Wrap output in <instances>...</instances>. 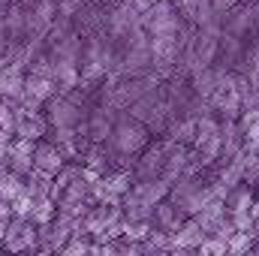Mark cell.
I'll use <instances>...</instances> for the list:
<instances>
[{
	"mask_svg": "<svg viewBox=\"0 0 259 256\" xmlns=\"http://www.w3.org/2000/svg\"><path fill=\"white\" fill-rule=\"evenodd\" d=\"M0 250H3L6 256L33 253V250H36V226H33L30 220L12 217V220L6 223V235H3Z\"/></svg>",
	"mask_w": 259,
	"mask_h": 256,
	"instance_id": "cell-1",
	"label": "cell"
},
{
	"mask_svg": "<svg viewBox=\"0 0 259 256\" xmlns=\"http://www.w3.org/2000/svg\"><path fill=\"white\" fill-rule=\"evenodd\" d=\"M178 9L169 0H157L145 15H142V27L148 30V36H178Z\"/></svg>",
	"mask_w": 259,
	"mask_h": 256,
	"instance_id": "cell-2",
	"label": "cell"
},
{
	"mask_svg": "<svg viewBox=\"0 0 259 256\" xmlns=\"http://www.w3.org/2000/svg\"><path fill=\"white\" fill-rule=\"evenodd\" d=\"M112 142H115V148L121 151V154H139L145 145H148V130L142 127L139 121H124V124H118V127L112 130Z\"/></svg>",
	"mask_w": 259,
	"mask_h": 256,
	"instance_id": "cell-3",
	"label": "cell"
},
{
	"mask_svg": "<svg viewBox=\"0 0 259 256\" xmlns=\"http://www.w3.org/2000/svg\"><path fill=\"white\" fill-rule=\"evenodd\" d=\"M130 115H133V121H139L145 130H160L163 121H166V106L157 103L151 94H145V97H139L130 106Z\"/></svg>",
	"mask_w": 259,
	"mask_h": 256,
	"instance_id": "cell-4",
	"label": "cell"
},
{
	"mask_svg": "<svg viewBox=\"0 0 259 256\" xmlns=\"http://www.w3.org/2000/svg\"><path fill=\"white\" fill-rule=\"evenodd\" d=\"M64 169V154L58 145H39L33 148V172H42L49 178H55Z\"/></svg>",
	"mask_w": 259,
	"mask_h": 256,
	"instance_id": "cell-5",
	"label": "cell"
},
{
	"mask_svg": "<svg viewBox=\"0 0 259 256\" xmlns=\"http://www.w3.org/2000/svg\"><path fill=\"white\" fill-rule=\"evenodd\" d=\"M169 190H172V184H166L163 178H151V181H136L130 193L136 196V199H142L145 205H160V202H166L169 199Z\"/></svg>",
	"mask_w": 259,
	"mask_h": 256,
	"instance_id": "cell-6",
	"label": "cell"
},
{
	"mask_svg": "<svg viewBox=\"0 0 259 256\" xmlns=\"http://www.w3.org/2000/svg\"><path fill=\"white\" fill-rule=\"evenodd\" d=\"M205 238H208V235L202 232V226L196 223L193 217H184L181 226L172 232V241H175V247H181V250H196Z\"/></svg>",
	"mask_w": 259,
	"mask_h": 256,
	"instance_id": "cell-7",
	"label": "cell"
},
{
	"mask_svg": "<svg viewBox=\"0 0 259 256\" xmlns=\"http://www.w3.org/2000/svg\"><path fill=\"white\" fill-rule=\"evenodd\" d=\"M181 220H184V214L166 199V202H160V205H154V217H151V226L154 229H163V232H175L178 226H181Z\"/></svg>",
	"mask_w": 259,
	"mask_h": 256,
	"instance_id": "cell-8",
	"label": "cell"
},
{
	"mask_svg": "<svg viewBox=\"0 0 259 256\" xmlns=\"http://www.w3.org/2000/svg\"><path fill=\"white\" fill-rule=\"evenodd\" d=\"M49 112H52V124L58 130H72L78 124V118H81V112L72 103H66V100H52Z\"/></svg>",
	"mask_w": 259,
	"mask_h": 256,
	"instance_id": "cell-9",
	"label": "cell"
},
{
	"mask_svg": "<svg viewBox=\"0 0 259 256\" xmlns=\"http://www.w3.org/2000/svg\"><path fill=\"white\" fill-rule=\"evenodd\" d=\"M9 157H12V172H15V175L33 172V142L21 139V142L9 145Z\"/></svg>",
	"mask_w": 259,
	"mask_h": 256,
	"instance_id": "cell-10",
	"label": "cell"
},
{
	"mask_svg": "<svg viewBox=\"0 0 259 256\" xmlns=\"http://www.w3.org/2000/svg\"><path fill=\"white\" fill-rule=\"evenodd\" d=\"M21 94H24V103H27V106H39L42 100H49V97H52V81H49L46 75L27 78V81H24V88H21Z\"/></svg>",
	"mask_w": 259,
	"mask_h": 256,
	"instance_id": "cell-11",
	"label": "cell"
},
{
	"mask_svg": "<svg viewBox=\"0 0 259 256\" xmlns=\"http://www.w3.org/2000/svg\"><path fill=\"white\" fill-rule=\"evenodd\" d=\"M58 256H100V244H94L91 238H69Z\"/></svg>",
	"mask_w": 259,
	"mask_h": 256,
	"instance_id": "cell-12",
	"label": "cell"
},
{
	"mask_svg": "<svg viewBox=\"0 0 259 256\" xmlns=\"http://www.w3.org/2000/svg\"><path fill=\"white\" fill-rule=\"evenodd\" d=\"M148 235H151V223H145V220H124V226H121V238L130 244H142V241H148Z\"/></svg>",
	"mask_w": 259,
	"mask_h": 256,
	"instance_id": "cell-13",
	"label": "cell"
},
{
	"mask_svg": "<svg viewBox=\"0 0 259 256\" xmlns=\"http://www.w3.org/2000/svg\"><path fill=\"white\" fill-rule=\"evenodd\" d=\"M21 88H24V78L18 72V64L9 66V69H0V94L15 97V94H21Z\"/></svg>",
	"mask_w": 259,
	"mask_h": 256,
	"instance_id": "cell-14",
	"label": "cell"
},
{
	"mask_svg": "<svg viewBox=\"0 0 259 256\" xmlns=\"http://www.w3.org/2000/svg\"><path fill=\"white\" fill-rule=\"evenodd\" d=\"M42 133H46V121H42V118H36L33 112H27V115L18 121V136H21V139H27V142L39 139Z\"/></svg>",
	"mask_w": 259,
	"mask_h": 256,
	"instance_id": "cell-15",
	"label": "cell"
},
{
	"mask_svg": "<svg viewBox=\"0 0 259 256\" xmlns=\"http://www.w3.org/2000/svg\"><path fill=\"white\" fill-rule=\"evenodd\" d=\"M21 190H24L21 175H15V172H0V202H12Z\"/></svg>",
	"mask_w": 259,
	"mask_h": 256,
	"instance_id": "cell-16",
	"label": "cell"
},
{
	"mask_svg": "<svg viewBox=\"0 0 259 256\" xmlns=\"http://www.w3.org/2000/svg\"><path fill=\"white\" fill-rule=\"evenodd\" d=\"M196 256H229V250H226V241L208 235V238L196 247Z\"/></svg>",
	"mask_w": 259,
	"mask_h": 256,
	"instance_id": "cell-17",
	"label": "cell"
},
{
	"mask_svg": "<svg viewBox=\"0 0 259 256\" xmlns=\"http://www.w3.org/2000/svg\"><path fill=\"white\" fill-rule=\"evenodd\" d=\"M106 136H112V124H109V118L106 115H97L94 118V124H91V139H106Z\"/></svg>",
	"mask_w": 259,
	"mask_h": 256,
	"instance_id": "cell-18",
	"label": "cell"
},
{
	"mask_svg": "<svg viewBox=\"0 0 259 256\" xmlns=\"http://www.w3.org/2000/svg\"><path fill=\"white\" fill-rule=\"evenodd\" d=\"M3 157H9V136L0 130V163H3Z\"/></svg>",
	"mask_w": 259,
	"mask_h": 256,
	"instance_id": "cell-19",
	"label": "cell"
},
{
	"mask_svg": "<svg viewBox=\"0 0 259 256\" xmlns=\"http://www.w3.org/2000/svg\"><path fill=\"white\" fill-rule=\"evenodd\" d=\"M12 220V208H9V202H0V223H9Z\"/></svg>",
	"mask_w": 259,
	"mask_h": 256,
	"instance_id": "cell-20",
	"label": "cell"
},
{
	"mask_svg": "<svg viewBox=\"0 0 259 256\" xmlns=\"http://www.w3.org/2000/svg\"><path fill=\"white\" fill-rule=\"evenodd\" d=\"M3 235H6V223H0V244H3Z\"/></svg>",
	"mask_w": 259,
	"mask_h": 256,
	"instance_id": "cell-21",
	"label": "cell"
},
{
	"mask_svg": "<svg viewBox=\"0 0 259 256\" xmlns=\"http://www.w3.org/2000/svg\"><path fill=\"white\" fill-rule=\"evenodd\" d=\"M0 172H3V169H0Z\"/></svg>",
	"mask_w": 259,
	"mask_h": 256,
	"instance_id": "cell-22",
	"label": "cell"
},
{
	"mask_svg": "<svg viewBox=\"0 0 259 256\" xmlns=\"http://www.w3.org/2000/svg\"><path fill=\"white\" fill-rule=\"evenodd\" d=\"M154 3H157V0H154Z\"/></svg>",
	"mask_w": 259,
	"mask_h": 256,
	"instance_id": "cell-23",
	"label": "cell"
}]
</instances>
